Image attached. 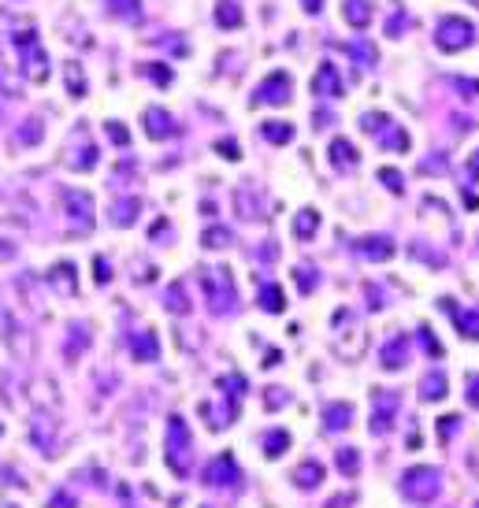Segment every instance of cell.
I'll list each match as a JSON object with an SVG mask.
<instances>
[{"label":"cell","mask_w":479,"mask_h":508,"mask_svg":"<svg viewBox=\"0 0 479 508\" xmlns=\"http://www.w3.org/2000/svg\"><path fill=\"white\" fill-rule=\"evenodd\" d=\"M201 282H204V293H209V308L216 312V316L235 312L238 290H235V279H230V267H209L201 275Z\"/></svg>","instance_id":"6da1fadb"},{"label":"cell","mask_w":479,"mask_h":508,"mask_svg":"<svg viewBox=\"0 0 479 508\" xmlns=\"http://www.w3.org/2000/svg\"><path fill=\"white\" fill-rule=\"evenodd\" d=\"M438 490H442V475H438V467L420 464V467H409V472L401 475V493H405L409 501H416V504L435 501Z\"/></svg>","instance_id":"7a4b0ae2"},{"label":"cell","mask_w":479,"mask_h":508,"mask_svg":"<svg viewBox=\"0 0 479 508\" xmlns=\"http://www.w3.org/2000/svg\"><path fill=\"white\" fill-rule=\"evenodd\" d=\"M190 431H186V420H178V415H171L167 420V464H171V472L175 475H190Z\"/></svg>","instance_id":"3957f363"},{"label":"cell","mask_w":479,"mask_h":508,"mask_svg":"<svg viewBox=\"0 0 479 508\" xmlns=\"http://www.w3.org/2000/svg\"><path fill=\"white\" fill-rule=\"evenodd\" d=\"M472 37H475V26L468 19H461V15H442L435 26V41L442 52H461V48H468L472 45Z\"/></svg>","instance_id":"277c9868"},{"label":"cell","mask_w":479,"mask_h":508,"mask_svg":"<svg viewBox=\"0 0 479 508\" xmlns=\"http://www.w3.org/2000/svg\"><path fill=\"white\" fill-rule=\"evenodd\" d=\"M360 126H365L368 134H375V138H379L386 149H398V152H405V149H409V134H405V130H401L394 119H391V115L368 112L365 119H360Z\"/></svg>","instance_id":"5b68a950"},{"label":"cell","mask_w":479,"mask_h":508,"mask_svg":"<svg viewBox=\"0 0 479 508\" xmlns=\"http://www.w3.org/2000/svg\"><path fill=\"white\" fill-rule=\"evenodd\" d=\"M398 408H401V394H394V389H375V412H372L368 431L372 434H386L394 427Z\"/></svg>","instance_id":"8992f818"},{"label":"cell","mask_w":479,"mask_h":508,"mask_svg":"<svg viewBox=\"0 0 479 508\" xmlns=\"http://www.w3.org/2000/svg\"><path fill=\"white\" fill-rule=\"evenodd\" d=\"M290 89H294L290 74H287V71H275V74H268L264 82H261L253 104H290Z\"/></svg>","instance_id":"52a82bcc"},{"label":"cell","mask_w":479,"mask_h":508,"mask_svg":"<svg viewBox=\"0 0 479 508\" xmlns=\"http://www.w3.org/2000/svg\"><path fill=\"white\" fill-rule=\"evenodd\" d=\"M238 479H242V472H238V464H235L230 453H219V457L204 467V483L209 486H235Z\"/></svg>","instance_id":"ba28073f"},{"label":"cell","mask_w":479,"mask_h":508,"mask_svg":"<svg viewBox=\"0 0 479 508\" xmlns=\"http://www.w3.org/2000/svg\"><path fill=\"white\" fill-rule=\"evenodd\" d=\"M405 360H409V334H391V342L383 345V353H379V363L386 371H398V368H405Z\"/></svg>","instance_id":"9c48e42d"},{"label":"cell","mask_w":479,"mask_h":508,"mask_svg":"<svg viewBox=\"0 0 479 508\" xmlns=\"http://www.w3.org/2000/svg\"><path fill=\"white\" fill-rule=\"evenodd\" d=\"M63 212H67L74 223H89V219H93V197L82 189H63Z\"/></svg>","instance_id":"30bf717a"},{"label":"cell","mask_w":479,"mask_h":508,"mask_svg":"<svg viewBox=\"0 0 479 508\" xmlns=\"http://www.w3.org/2000/svg\"><path fill=\"white\" fill-rule=\"evenodd\" d=\"M313 93L316 97H342V78L334 63H320V71L313 78Z\"/></svg>","instance_id":"8fae6325"},{"label":"cell","mask_w":479,"mask_h":508,"mask_svg":"<svg viewBox=\"0 0 479 508\" xmlns=\"http://www.w3.org/2000/svg\"><path fill=\"white\" fill-rule=\"evenodd\" d=\"M126 342H131V356L141 360V363H149V360L160 356V342H157V334H152V330H134Z\"/></svg>","instance_id":"7c38bea8"},{"label":"cell","mask_w":479,"mask_h":508,"mask_svg":"<svg viewBox=\"0 0 479 508\" xmlns=\"http://www.w3.org/2000/svg\"><path fill=\"white\" fill-rule=\"evenodd\" d=\"M145 130H149V138H157V141L178 134L175 119H171V115H167L164 108H149V112H145Z\"/></svg>","instance_id":"4fadbf2b"},{"label":"cell","mask_w":479,"mask_h":508,"mask_svg":"<svg viewBox=\"0 0 479 508\" xmlns=\"http://www.w3.org/2000/svg\"><path fill=\"white\" fill-rule=\"evenodd\" d=\"M442 308L450 312V316H453V319H457V330H461V337H479V312H475V308H468V312H461L457 305H453V301H450V297H446V301H442Z\"/></svg>","instance_id":"5bb4252c"},{"label":"cell","mask_w":479,"mask_h":508,"mask_svg":"<svg viewBox=\"0 0 479 508\" xmlns=\"http://www.w3.org/2000/svg\"><path fill=\"white\" fill-rule=\"evenodd\" d=\"M349 423H353V405L349 401H334V405L323 408V427L327 431H346Z\"/></svg>","instance_id":"9a60e30c"},{"label":"cell","mask_w":479,"mask_h":508,"mask_svg":"<svg viewBox=\"0 0 479 508\" xmlns=\"http://www.w3.org/2000/svg\"><path fill=\"white\" fill-rule=\"evenodd\" d=\"M357 149H353V141L349 138H334L331 141V163L339 167V171H349V167H357Z\"/></svg>","instance_id":"2e32d148"},{"label":"cell","mask_w":479,"mask_h":508,"mask_svg":"<svg viewBox=\"0 0 479 508\" xmlns=\"http://www.w3.org/2000/svg\"><path fill=\"white\" fill-rule=\"evenodd\" d=\"M353 249H357L360 256H368V260H391V256H394L391 238H360Z\"/></svg>","instance_id":"e0dca14e"},{"label":"cell","mask_w":479,"mask_h":508,"mask_svg":"<svg viewBox=\"0 0 479 508\" xmlns=\"http://www.w3.org/2000/svg\"><path fill=\"white\" fill-rule=\"evenodd\" d=\"M342 15H346V22H349V26L365 30V26L372 22V4H368V0H346Z\"/></svg>","instance_id":"ac0fdd59"},{"label":"cell","mask_w":479,"mask_h":508,"mask_svg":"<svg viewBox=\"0 0 479 508\" xmlns=\"http://www.w3.org/2000/svg\"><path fill=\"white\" fill-rule=\"evenodd\" d=\"M294 483L301 486V490H316V486L323 483V464H316V460H305V464L294 472Z\"/></svg>","instance_id":"d6986e66"},{"label":"cell","mask_w":479,"mask_h":508,"mask_svg":"<svg viewBox=\"0 0 479 508\" xmlns=\"http://www.w3.org/2000/svg\"><path fill=\"white\" fill-rule=\"evenodd\" d=\"M48 282H53L56 293H67V297H74V290H79V286H74V267L71 264H56L53 275H48Z\"/></svg>","instance_id":"ffe728a7"},{"label":"cell","mask_w":479,"mask_h":508,"mask_svg":"<svg viewBox=\"0 0 479 508\" xmlns=\"http://www.w3.org/2000/svg\"><path fill=\"white\" fill-rule=\"evenodd\" d=\"M89 345V330H86V323H71V330H67V360H79L82 356V349Z\"/></svg>","instance_id":"44dd1931"},{"label":"cell","mask_w":479,"mask_h":508,"mask_svg":"<svg viewBox=\"0 0 479 508\" xmlns=\"http://www.w3.org/2000/svg\"><path fill=\"white\" fill-rule=\"evenodd\" d=\"M320 230V212H313V208H305V212H297L294 219V234L301 241H313V234Z\"/></svg>","instance_id":"7402d4cb"},{"label":"cell","mask_w":479,"mask_h":508,"mask_svg":"<svg viewBox=\"0 0 479 508\" xmlns=\"http://www.w3.org/2000/svg\"><path fill=\"white\" fill-rule=\"evenodd\" d=\"M420 397H424V401H442V397H446V375H442V371L424 375V382H420Z\"/></svg>","instance_id":"603a6c76"},{"label":"cell","mask_w":479,"mask_h":508,"mask_svg":"<svg viewBox=\"0 0 479 508\" xmlns=\"http://www.w3.org/2000/svg\"><path fill=\"white\" fill-rule=\"evenodd\" d=\"M138 208H141V201H138V197H126V201H115V212H112V223H115V227H134V219H138Z\"/></svg>","instance_id":"cb8c5ba5"},{"label":"cell","mask_w":479,"mask_h":508,"mask_svg":"<svg viewBox=\"0 0 479 508\" xmlns=\"http://www.w3.org/2000/svg\"><path fill=\"white\" fill-rule=\"evenodd\" d=\"M261 134L271 141V145H287V141H294V126L282 123V119H271V123L261 126Z\"/></svg>","instance_id":"d4e9b609"},{"label":"cell","mask_w":479,"mask_h":508,"mask_svg":"<svg viewBox=\"0 0 479 508\" xmlns=\"http://www.w3.org/2000/svg\"><path fill=\"white\" fill-rule=\"evenodd\" d=\"M63 78H67V86H71V97H86V74H82V63L67 60V63H63Z\"/></svg>","instance_id":"484cf974"},{"label":"cell","mask_w":479,"mask_h":508,"mask_svg":"<svg viewBox=\"0 0 479 508\" xmlns=\"http://www.w3.org/2000/svg\"><path fill=\"white\" fill-rule=\"evenodd\" d=\"M216 22L227 26V30L230 26H242V8L235 4V0H219L216 4Z\"/></svg>","instance_id":"4316f807"},{"label":"cell","mask_w":479,"mask_h":508,"mask_svg":"<svg viewBox=\"0 0 479 508\" xmlns=\"http://www.w3.org/2000/svg\"><path fill=\"white\" fill-rule=\"evenodd\" d=\"M71 167V171H89V167L97 163V145H86V149H74L67 160H63Z\"/></svg>","instance_id":"83f0119b"},{"label":"cell","mask_w":479,"mask_h":508,"mask_svg":"<svg viewBox=\"0 0 479 508\" xmlns=\"http://www.w3.org/2000/svg\"><path fill=\"white\" fill-rule=\"evenodd\" d=\"M261 308L271 312V316H279V312L287 308V301H282V290H279L275 282H271V286H261Z\"/></svg>","instance_id":"f1b7e54d"},{"label":"cell","mask_w":479,"mask_h":508,"mask_svg":"<svg viewBox=\"0 0 479 508\" xmlns=\"http://www.w3.org/2000/svg\"><path fill=\"white\" fill-rule=\"evenodd\" d=\"M334 460H339V472H342V475H349V479H353V475L360 472V453H357L353 446H342Z\"/></svg>","instance_id":"f546056e"},{"label":"cell","mask_w":479,"mask_h":508,"mask_svg":"<svg viewBox=\"0 0 479 508\" xmlns=\"http://www.w3.org/2000/svg\"><path fill=\"white\" fill-rule=\"evenodd\" d=\"M34 431H37V441H41V449L48 453V457H53V431H56V423L53 420H48V415H37V420H34Z\"/></svg>","instance_id":"4dcf8cb0"},{"label":"cell","mask_w":479,"mask_h":508,"mask_svg":"<svg viewBox=\"0 0 479 508\" xmlns=\"http://www.w3.org/2000/svg\"><path fill=\"white\" fill-rule=\"evenodd\" d=\"M287 449H290V434H287V431L264 434V453H268V457H282Z\"/></svg>","instance_id":"1f68e13d"},{"label":"cell","mask_w":479,"mask_h":508,"mask_svg":"<svg viewBox=\"0 0 479 508\" xmlns=\"http://www.w3.org/2000/svg\"><path fill=\"white\" fill-rule=\"evenodd\" d=\"M115 15H123L126 22H138L141 19V0H108Z\"/></svg>","instance_id":"d6a6232c"},{"label":"cell","mask_w":479,"mask_h":508,"mask_svg":"<svg viewBox=\"0 0 479 508\" xmlns=\"http://www.w3.org/2000/svg\"><path fill=\"white\" fill-rule=\"evenodd\" d=\"M201 241L209 245V249H227V245L235 241V238H230V230H227V227H212V230H204V238H201Z\"/></svg>","instance_id":"836d02e7"},{"label":"cell","mask_w":479,"mask_h":508,"mask_svg":"<svg viewBox=\"0 0 479 508\" xmlns=\"http://www.w3.org/2000/svg\"><path fill=\"white\" fill-rule=\"evenodd\" d=\"M167 308H171V312H183V316L190 312V301H186V286H183V282H175L171 290H167Z\"/></svg>","instance_id":"e575fe53"},{"label":"cell","mask_w":479,"mask_h":508,"mask_svg":"<svg viewBox=\"0 0 479 508\" xmlns=\"http://www.w3.org/2000/svg\"><path fill=\"white\" fill-rule=\"evenodd\" d=\"M294 282L301 286V293H313V290H316V271L308 267V264H301V267L294 271Z\"/></svg>","instance_id":"d590c367"},{"label":"cell","mask_w":479,"mask_h":508,"mask_svg":"<svg viewBox=\"0 0 479 508\" xmlns=\"http://www.w3.org/2000/svg\"><path fill=\"white\" fill-rule=\"evenodd\" d=\"M238 215H245V219H256V204H253V193L249 189H238Z\"/></svg>","instance_id":"8d00e7d4"},{"label":"cell","mask_w":479,"mask_h":508,"mask_svg":"<svg viewBox=\"0 0 479 508\" xmlns=\"http://www.w3.org/2000/svg\"><path fill=\"white\" fill-rule=\"evenodd\" d=\"M219 386H223L227 397H235V401L245 394V379H242V375H227V379H219Z\"/></svg>","instance_id":"74e56055"},{"label":"cell","mask_w":479,"mask_h":508,"mask_svg":"<svg viewBox=\"0 0 479 508\" xmlns=\"http://www.w3.org/2000/svg\"><path fill=\"white\" fill-rule=\"evenodd\" d=\"M457 423H461V415H442V420H438V441H446L453 438V431H457Z\"/></svg>","instance_id":"f35d334b"},{"label":"cell","mask_w":479,"mask_h":508,"mask_svg":"<svg viewBox=\"0 0 479 508\" xmlns=\"http://www.w3.org/2000/svg\"><path fill=\"white\" fill-rule=\"evenodd\" d=\"M41 134H45V130H41V123H37V119H30L27 126L19 130V141H22V145H34V141H41Z\"/></svg>","instance_id":"ab89813d"},{"label":"cell","mask_w":479,"mask_h":508,"mask_svg":"<svg viewBox=\"0 0 479 508\" xmlns=\"http://www.w3.org/2000/svg\"><path fill=\"white\" fill-rule=\"evenodd\" d=\"M287 401H290L287 389H282V386H271V389H268V397H264V405H268V408H282Z\"/></svg>","instance_id":"60d3db41"},{"label":"cell","mask_w":479,"mask_h":508,"mask_svg":"<svg viewBox=\"0 0 479 508\" xmlns=\"http://www.w3.org/2000/svg\"><path fill=\"white\" fill-rule=\"evenodd\" d=\"M379 178H383V186L391 189V193H401V189H405V186H401V175L394 171V167H383V171H379Z\"/></svg>","instance_id":"b9f144b4"},{"label":"cell","mask_w":479,"mask_h":508,"mask_svg":"<svg viewBox=\"0 0 479 508\" xmlns=\"http://www.w3.org/2000/svg\"><path fill=\"white\" fill-rule=\"evenodd\" d=\"M349 52H353L357 60H365V67H368V63H375V48L368 41H353V45H349Z\"/></svg>","instance_id":"7bdbcfd3"},{"label":"cell","mask_w":479,"mask_h":508,"mask_svg":"<svg viewBox=\"0 0 479 508\" xmlns=\"http://www.w3.org/2000/svg\"><path fill=\"white\" fill-rule=\"evenodd\" d=\"M420 337H424L427 353H431L435 360H442V342H435V334H431V330H427V327H420Z\"/></svg>","instance_id":"ee69618b"},{"label":"cell","mask_w":479,"mask_h":508,"mask_svg":"<svg viewBox=\"0 0 479 508\" xmlns=\"http://www.w3.org/2000/svg\"><path fill=\"white\" fill-rule=\"evenodd\" d=\"M464 401L472 408H479V375H468V389H464Z\"/></svg>","instance_id":"f6af8a7d"},{"label":"cell","mask_w":479,"mask_h":508,"mask_svg":"<svg viewBox=\"0 0 479 508\" xmlns=\"http://www.w3.org/2000/svg\"><path fill=\"white\" fill-rule=\"evenodd\" d=\"M108 138L115 141V145H126V141H131V134H126V126H119V123H108Z\"/></svg>","instance_id":"bcb514c9"},{"label":"cell","mask_w":479,"mask_h":508,"mask_svg":"<svg viewBox=\"0 0 479 508\" xmlns=\"http://www.w3.org/2000/svg\"><path fill=\"white\" fill-rule=\"evenodd\" d=\"M216 149H219V156H223V160H238V156H242V152H238V141H219Z\"/></svg>","instance_id":"7dc6e473"},{"label":"cell","mask_w":479,"mask_h":508,"mask_svg":"<svg viewBox=\"0 0 479 508\" xmlns=\"http://www.w3.org/2000/svg\"><path fill=\"white\" fill-rule=\"evenodd\" d=\"M464 182H468V186H472V182H479V149L472 152V163L464 167Z\"/></svg>","instance_id":"c3c4849f"},{"label":"cell","mask_w":479,"mask_h":508,"mask_svg":"<svg viewBox=\"0 0 479 508\" xmlns=\"http://www.w3.org/2000/svg\"><path fill=\"white\" fill-rule=\"evenodd\" d=\"M93 267H97V282H112V271H108V260H105V256H97Z\"/></svg>","instance_id":"681fc988"},{"label":"cell","mask_w":479,"mask_h":508,"mask_svg":"<svg viewBox=\"0 0 479 508\" xmlns=\"http://www.w3.org/2000/svg\"><path fill=\"white\" fill-rule=\"evenodd\" d=\"M405 22H409V19H405V15H401V11H398V15H394L391 22H386V34H391V37H398V30H401V26H405Z\"/></svg>","instance_id":"f907efd6"},{"label":"cell","mask_w":479,"mask_h":508,"mask_svg":"<svg viewBox=\"0 0 479 508\" xmlns=\"http://www.w3.org/2000/svg\"><path fill=\"white\" fill-rule=\"evenodd\" d=\"M305 11H308V15H316V11H323V0H305Z\"/></svg>","instance_id":"816d5d0a"},{"label":"cell","mask_w":479,"mask_h":508,"mask_svg":"<svg viewBox=\"0 0 479 508\" xmlns=\"http://www.w3.org/2000/svg\"><path fill=\"white\" fill-rule=\"evenodd\" d=\"M279 360H282V353H279V349H271V353H268V360H264V368H275Z\"/></svg>","instance_id":"f5cc1de1"},{"label":"cell","mask_w":479,"mask_h":508,"mask_svg":"<svg viewBox=\"0 0 479 508\" xmlns=\"http://www.w3.org/2000/svg\"><path fill=\"white\" fill-rule=\"evenodd\" d=\"M152 74H157L160 86H167V78H171V74H167V67H152Z\"/></svg>","instance_id":"db71d44e"},{"label":"cell","mask_w":479,"mask_h":508,"mask_svg":"<svg viewBox=\"0 0 479 508\" xmlns=\"http://www.w3.org/2000/svg\"><path fill=\"white\" fill-rule=\"evenodd\" d=\"M472 4H475V8H479V0H472Z\"/></svg>","instance_id":"11a10c76"},{"label":"cell","mask_w":479,"mask_h":508,"mask_svg":"<svg viewBox=\"0 0 479 508\" xmlns=\"http://www.w3.org/2000/svg\"><path fill=\"white\" fill-rule=\"evenodd\" d=\"M475 508H479V504H475Z\"/></svg>","instance_id":"9f6ffc18"}]
</instances>
